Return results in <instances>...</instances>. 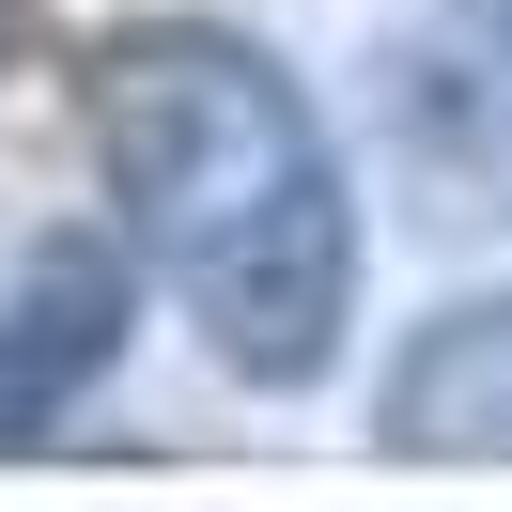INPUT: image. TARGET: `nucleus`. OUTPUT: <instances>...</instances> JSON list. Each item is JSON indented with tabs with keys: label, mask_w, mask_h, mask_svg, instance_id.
I'll list each match as a JSON object with an SVG mask.
<instances>
[{
	"label": "nucleus",
	"mask_w": 512,
	"mask_h": 512,
	"mask_svg": "<svg viewBox=\"0 0 512 512\" xmlns=\"http://www.w3.org/2000/svg\"><path fill=\"white\" fill-rule=\"evenodd\" d=\"M94 156L202 342L249 388H311L357 311V202L311 94L233 32H125L94 78Z\"/></svg>",
	"instance_id": "1"
},
{
	"label": "nucleus",
	"mask_w": 512,
	"mask_h": 512,
	"mask_svg": "<svg viewBox=\"0 0 512 512\" xmlns=\"http://www.w3.org/2000/svg\"><path fill=\"white\" fill-rule=\"evenodd\" d=\"M109 357H125V264L109 249H47L32 280L0 295V450H32Z\"/></svg>",
	"instance_id": "2"
},
{
	"label": "nucleus",
	"mask_w": 512,
	"mask_h": 512,
	"mask_svg": "<svg viewBox=\"0 0 512 512\" xmlns=\"http://www.w3.org/2000/svg\"><path fill=\"white\" fill-rule=\"evenodd\" d=\"M0 47H16V0H0Z\"/></svg>",
	"instance_id": "3"
}]
</instances>
